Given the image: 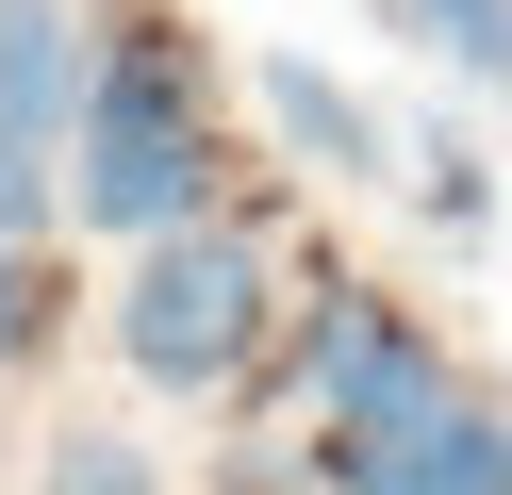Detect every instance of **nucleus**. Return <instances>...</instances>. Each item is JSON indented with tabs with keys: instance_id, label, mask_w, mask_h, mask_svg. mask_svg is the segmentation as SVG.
I'll return each instance as SVG.
<instances>
[{
	"instance_id": "423d86ee",
	"label": "nucleus",
	"mask_w": 512,
	"mask_h": 495,
	"mask_svg": "<svg viewBox=\"0 0 512 495\" xmlns=\"http://www.w3.org/2000/svg\"><path fill=\"white\" fill-rule=\"evenodd\" d=\"M248 99H265V132L314 165V182H397V132H380V99L347 83V66H314V50H265V66H248Z\"/></svg>"
},
{
	"instance_id": "f03ea898",
	"label": "nucleus",
	"mask_w": 512,
	"mask_h": 495,
	"mask_svg": "<svg viewBox=\"0 0 512 495\" xmlns=\"http://www.w3.org/2000/svg\"><path fill=\"white\" fill-rule=\"evenodd\" d=\"M265 248H248L232 215L166 231V248H133V281H116V363H133L149 396H248V363H265Z\"/></svg>"
},
{
	"instance_id": "39448f33",
	"label": "nucleus",
	"mask_w": 512,
	"mask_h": 495,
	"mask_svg": "<svg viewBox=\"0 0 512 495\" xmlns=\"http://www.w3.org/2000/svg\"><path fill=\"white\" fill-rule=\"evenodd\" d=\"M83 83H100V17L83 0H0V149H67Z\"/></svg>"
},
{
	"instance_id": "20e7f679",
	"label": "nucleus",
	"mask_w": 512,
	"mask_h": 495,
	"mask_svg": "<svg viewBox=\"0 0 512 495\" xmlns=\"http://www.w3.org/2000/svg\"><path fill=\"white\" fill-rule=\"evenodd\" d=\"M314 479L331 495H512V396L479 380L463 413L397 429V446H314Z\"/></svg>"
},
{
	"instance_id": "7ed1b4c3",
	"label": "nucleus",
	"mask_w": 512,
	"mask_h": 495,
	"mask_svg": "<svg viewBox=\"0 0 512 495\" xmlns=\"http://www.w3.org/2000/svg\"><path fill=\"white\" fill-rule=\"evenodd\" d=\"M298 380H314V446H397V429H430V413H463V347H446L413 297H364V281H331L298 314Z\"/></svg>"
},
{
	"instance_id": "f257e3e1",
	"label": "nucleus",
	"mask_w": 512,
	"mask_h": 495,
	"mask_svg": "<svg viewBox=\"0 0 512 495\" xmlns=\"http://www.w3.org/2000/svg\"><path fill=\"white\" fill-rule=\"evenodd\" d=\"M215 99H199V50L182 33H100V83H83V132H67V215L116 231V248H166V231L215 215Z\"/></svg>"
},
{
	"instance_id": "0eeeda50",
	"label": "nucleus",
	"mask_w": 512,
	"mask_h": 495,
	"mask_svg": "<svg viewBox=\"0 0 512 495\" xmlns=\"http://www.w3.org/2000/svg\"><path fill=\"white\" fill-rule=\"evenodd\" d=\"M380 33H413L430 66H463V83L512 99V0H380Z\"/></svg>"
},
{
	"instance_id": "9b49d317",
	"label": "nucleus",
	"mask_w": 512,
	"mask_h": 495,
	"mask_svg": "<svg viewBox=\"0 0 512 495\" xmlns=\"http://www.w3.org/2000/svg\"><path fill=\"white\" fill-rule=\"evenodd\" d=\"M50 215H67V165H50V149H0V231L50 248Z\"/></svg>"
},
{
	"instance_id": "1a4fd4ad",
	"label": "nucleus",
	"mask_w": 512,
	"mask_h": 495,
	"mask_svg": "<svg viewBox=\"0 0 512 495\" xmlns=\"http://www.w3.org/2000/svg\"><path fill=\"white\" fill-rule=\"evenodd\" d=\"M34 495H166V479H149V446H133V429H67V446L34 462Z\"/></svg>"
},
{
	"instance_id": "6e6552de",
	"label": "nucleus",
	"mask_w": 512,
	"mask_h": 495,
	"mask_svg": "<svg viewBox=\"0 0 512 495\" xmlns=\"http://www.w3.org/2000/svg\"><path fill=\"white\" fill-rule=\"evenodd\" d=\"M413 198H430L446 248H479V231H496V165H479V132H413Z\"/></svg>"
},
{
	"instance_id": "9d476101",
	"label": "nucleus",
	"mask_w": 512,
	"mask_h": 495,
	"mask_svg": "<svg viewBox=\"0 0 512 495\" xmlns=\"http://www.w3.org/2000/svg\"><path fill=\"white\" fill-rule=\"evenodd\" d=\"M34 347H50V248L0 231V363H34Z\"/></svg>"
}]
</instances>
